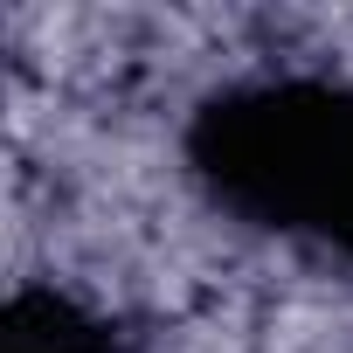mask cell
<instances>
[{
	"label": "cell",
	"instance_id": "obj_1",
	"mask_svg": "<svg viewBox=\"0 0 353 353\" xmlns=\"http://www.w3.org/2000/svg\"><path fill=\"white\" fill-rule=\"evenodd\" d=\"M188 159L215 208H229L236 222L353 256V83L339 77L236 83L194 118Z\"/></svg>",
	"mask_w": 353,
	"mask_h": 353
},
{
	"label": "cell",
	"instance_id": "obj_2",
	"mask_svg": "<svg viewBox=\"0 0 353 353\" xmlns=\"http://www.w3.org/2000/svg\"><path fill=\"white\" fill-rule=\"evenodd\" d=\"M0 353H132V339L97 305H83L56 284H21L8 298Z\"/></svg>",
	"mask_w": 353,
	"mask_h": 353
}]
</instances>
